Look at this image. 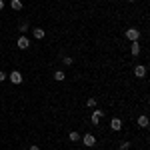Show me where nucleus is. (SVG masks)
Returning <instances> with one entry per match:
<instances>
[{"label": "nucleus", "mask_w": 150, "mask_h": 150, "mask_svg": "<svg viewBox=\"0 0 150 150\" xmlns=\"http://www.w3.org/2000/svg\"><path fill=\"white\" fill-rule=\"evenodd\" d=\"M32 36H34L36 40H42L46 36V32H44V28H32Z\"/></svg>", "instance_id": "423d86ee"}, {"label": "nucleus", "mask_w": 150, "mask_h": 150, "mask_svg": "<svg viewBox=\"0 0 150 150\" xmlns=\"http://www.w3.org/2000/svg\"><path fill=\"white\" fill-rule=\"evenodd\" d=\"M68 140H72V142H80V134H78V132H70Z\"/></svg>", "instance_id": "ddd939ff"}, {"label": "nucleus", "mask_w": 150, "mask_h": 150, "mask_svg": "<svg viewBox=\"0 0 150 150\" xmlns=\"http://www.w3.org/2000/svg\"><path fill=\"white\" fill-rule=\"evenodd\" d=\"M128 148H130V142L128 140L126 142H120V150H128Z\"/></svg>", "instance_id": "f3484780"}, {"label": "nucleus", "mask_w": 150, "mask_h": 150, "mask_svg": "<svg viewBox=\"0 0 150 150\" xmlns=\"http://www.w3.org/2000/svg\"><path fill=\"white\" fill-rule=\"evenodd\" d=\"M138 126L140 128H146V126H148V116H146V114L138 116Z\"/></svg>", "instance_id": "9d476101"}, {"label": "nucleus", "mask_w": 150, "mask_h": 150, "mask_svg": "<svg viewBox=\"0 0 150 150\" xmlns=\"http://www.w3.org/2000/svg\"><path fill=\"white\" fill-rule=\"evenodd\" d=\"M18 30H20V32H22V36H24V34H26V30H28V24H24V22H22L20 26H18Z\"/></svg>", "instance_id": "dca6fc26"}, {"label": "nucleus", "mask_w": 150, "mask_h": 150, "mask_svg": "<svg viewBox=\"0 0 150 150\" xmlns=\"http://www.w3.org/2000/svg\"><path fill=\"white\" fill-rule=\"evenodd\" d=\"M80 142L84 144V146H94V144H96V136L88 132V134H84V136H80Z\"/></svg>", "instance_id": "f257e3e1"}, {"label": "nucleus", "mask_w": 150, "mask_h": 150, "mask_svg": "<svg viewBox=\"0 0 150 150\" xmlns=\"http://www.w3.org/2000/svg\"><path fill=\"white\" fill-rule=\"evenodd\" d=\"M8 76H10V82H12V84H22V74H20L18 70H12Z\"/></svg>", "instance_id": "7ed1b4c3"}, {"label": "nucleus", "mask_w": 150, "mask_h": 150, "mask_svg": "<svg viewBox=\"0 0 150 150\" xmlns=\"http://www.w3.org/2000/svg\"><path fill=\"white\" fill-rule=\"evenodd\" d=\"M64 78H66V74H64L62 70H56V72H54V80L56 82H62Z\"/></svg>", "instance_id": "f8f14e48"}, {"label": "nucleus", "mask_w": 150, "mask_h": 150, "mask_svg": "<svg viewBox=\"0 0 150 150\" xmlns=\"http://www.w3.org/2000/svg\"><path fill=\"white\" fill-rule=\"evenodd\" d=\"M140 50H142V48H140L138 40H136V42H132V46H130V52H132V56H138V54H140Z\"/></svg>", "instance_id": "1a4fd4ad"}, {"label": "nucleus", "mask_w": 150, "mask_h": 150, "mask_svg": "<svg viewBox=\"0 0 150 150\" xmlns=\"http://www.w3.org/2000/svg\"><path fill=\"white\" fill-rule=\"evenodd\" d=\"M28 150H40V148H38V146H36V144H34V146H30V148H28Z\"/></svg>", "instance_id": "6ab92c4d"}, {"label": "nucleus", "mask_w": 150, "mask_h": 150, "mask_svg": "<svg viewBox=\"0 0 150 150\" xmlns=\"http://www.w3.org/2000/svg\"><path fill=\"white\" fill-rule=\"evenodd\" d=\"M16 46L20 48V50H26V48L30 46V40H28L26 36H20V38H18V42H16Z\"/></svg>", "instance_id": "20e7f679"}, {"label": "nucleus", "mask_w": 150, "mask_h": 150, "mask_svg": "<svg viewBox=\"0 0 150 150\" xmlns=\"http://www.w3.org/2000/svg\"><path fill=\"white\" fill-rule=\"evenodd\" d=\"M2 8H4V2H2V0H0V10H2Z\"/></svg>", "instance_id": "aec40b11"}, {"label": "nucleus", "mask_w": 150, "mask_h": 150, "mask_svg": "<svg viewBox=\"0 0 150 150\" xmlns=\"http://www.w3.org/2000/svg\"><path fill=\"white\" fill-rule=\"evenodd\" d=\"M110 128L116 130V132L122 130V120H120V118H112V120H110Z\"/></svg>", "instance_id": "0eeeda50"}, {"label": "nucleus", "mask_w": 150, "mask_h": 150, "mask_svg": "<svg viewBox=\"0 0 150 150\" xmlns=\"http://www.w3.org/2000/svg\"><path fill=\"white\" fill-rule=\"evenodd\" d=\"M126 38L130 40V42H136V40L140 38V30L138 28H128L126 30Z\"/></svg>", "instance_id": "f03ea898"}, {"label": "nucleus", "mask_w": 150, "mask_h": 150, "mask_svg": "<svg viewBox=\"0 0 150 150\" xmlns=\"http://www.w3.org/2000/svg\"><path fill=\"white\" fill-rule=\"evenodd\" d=\"M102 116H104L102 110H94V112H92V124H94V126L100 124V118H102Z\"/></svg>", "instance_id": "39448f33"}, {"label": "nucleus", "mask_w": 150, "mask_h": 150, "mask_svg": "<svg viewBox=\"0 0 150 150\" xmlns=\"http://www.w3.org/2000/svg\"><path fill=\"white\" fill-rule=\"evenodd\" d=\"M86 106H88V108H94V106H96V98H88V100H86Z\"/></svg>", "instance_id": "2eb2a0df"}, {"label": "nucleus", "mask_w": 150, "mask_h": 150, "mask_svg": "<svg viewBox=\"0 0 150 150\" xmlns=\"http://www.w3.org/2000/svg\"><path fill=\"white\" fill-rule=\"evenodd\" d=\"M134 76H138V78H144V76H146V66L138 64V66L134 68Z\"/></svg>", "instance_id": "6e6552de"}, {"label": "nucleus", "mask_w": 150, "mask_h": 150, "mask_svg": "<svg viewBox=\"0 0 150 150\" xmlns=\"http://www.w3.org/2000/svg\"><path fill=\"white\" fill-rule=\"evenodd\" d=\"M6 78H8V74H6V72H2V70H0V82H4V80H6Z\"/></svg>", "instance_id": "a211bd4d"}, {"label": "nucleus", "mask_w": 150, "mask_h": 150, "mask_svg": "<svg viewBox=\"0 0 150 150\" xmlns=\"http://www.w3.org/2000/svg\"><path fill=\"white\" fill-rule=\"evenodd\" d=\"M128 2H136V0H128Z\"/></svg>", "instance_id": "412c9836"}, {"label": "nucleus", "mask_w": 150, "mask_h": 150, "mask_svg": "<svg viewBox=\"0 0 150 150\" xmlns=\"http://www.w3.org/2000/svg\"><path fill=\"white\" fill-rule=\"evenodd\" d=\"M10 8L12 10H22V2L20 0H10Z\"/></svg>", "instance_id": "9b49d317"}, {"label": "nucleus", "mask_w": 150, "mask_h": 150, "mask_svg": "<svg viewBox=\"0 0 150 150\" xmlns=\"http://www.w3.org/2000/svg\"><path fill=\"white\" fill-rule=\"evenodd\" d=\"M62 62H64L66 66H72V62H74V58H72V56H64V58H62Z\"/></svg>", "instance_id": "4468645a"}]
</instances>
